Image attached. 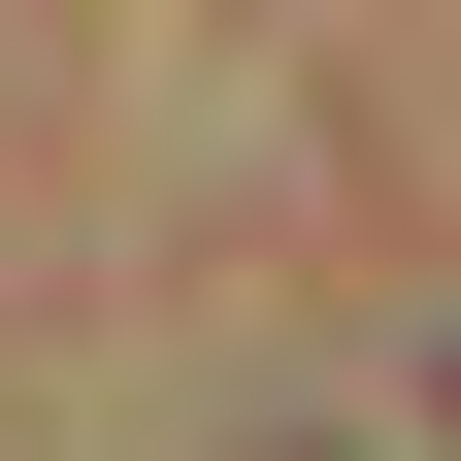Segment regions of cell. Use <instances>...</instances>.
Here are the masks:
<instances>
[{
  "label": "cell",
  "instance_id": "obj_1",
  "mask_svg": "<svg viewBox=\"0 0 461 461\" xmlns=\"http://www.w3.org/2000/svg\"><path fill=\"white\" fill-rule=\"evenodd\" d=\"M429 461H461V363H429Z\"/></svg>",
  "mask_w": 461,
  "mask_h": 461
}]
</instances>
